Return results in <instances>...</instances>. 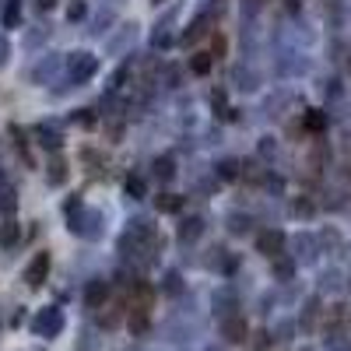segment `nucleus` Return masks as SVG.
Returning <instances> with one entry per match:
<instances>
[{"instance_id":"nucleus-27","label":"nucleus","mask_w":351,"mask_h":351,"mask_svg":"<svg viewBox=\"0 0 351 351\" xmlns=\"http://www.w3.org/2000/svg\"><path fill=\"white\" fill-rule=\"evenodd\" d=\"M53 8V0H39V11H49Z\"/></svg>"},{"instance_id":"nucleus-26","label":"nucleus","mask_w":351,"mask_h":351,"mask_svg":"<svg viewBox=\"0 0 351 351\" xmlns=\"http://www.w3.org/2000/svg\"><path fill=\"white\" fill-rule=\"evenodd\" d=\"M4 60H8V39L0 36V64H4Z\"/></svg>"},{"instance_id":"nucleus-7","label":"nucleus","mask_w":351,"mask_h":351,"mask_svg":"<svg viewBox=\"0 0 351 351\" xmlns=\"http://www.w3.org/2000/svg\"><path fill=\"white\" fill-rule=\"evenodd\" d=\"M106 299H109V285H106L102 278H95L92 285H88V291H84V306H88V309H102Z\"/></svg>"},{"instance_id":"nucleus-11","label":"nucleus","mask_w":351,"mask_h":351,"mask_svg":"<svg viewBox=\"0 0 351 351\" xmlns=\"http://www.w3.org/2000/svg\"><path fill=\"white\" fill-rule=\"evenodd\" d=\"M200 232H204V221H200V218H186V221L180 225V243H193V239H200Z\"/></svg>"},{"instance_id":"nucleus-25","label":"nucleus","mask_w":351,"mask_h":351,"mask_svg":"<svg viewBox=\"0 0 351 351\" xmlns=\"http://www.w3.org/2000/svg\"><path fill=\"white\" fill-rule=\"evenodd\" d=\"M67 18H74V21H77V18H84V4H81V0H77V4H74L71 11H67Z\"/></svg>"},{"instance_id":"nucleus-21","label":"nucleus","mask_w":351,"mask_h":351,"mask_svg":"<svg viewBox=\"0 0 351 351\" xmlns=\"http://www.w3.org/2000/svg\"><path fill=\"white\" fill-rule=\"evenodd\" d=\"M155 169H158V180H172V162L169 158H158Z\"/></svg>"},{"instance_id":"nucleus-1","label":"nucleus","mask_w":351,"mask_h":351,"mask_svg":"<svg viewBox=\"0 0 351 351\" xmlns=\"http://www.w3.org/2000/svg\"><path fill=\"white\" fill-rule=\"evenodd\" d=\"M64 330V313L56 309V306H46V309H39L36 316H32V334H39V337H56Z\"/></svg>"},{"instance_id":"nucleus-3","label":"nucleus","mask_w":351,"mask_h":351,"mask_svg":"<svg viewBox=\"0 0 351 351\" xmlns=\"http://www.w3.org/2000/svg\"><path fill=\"white\" fill-rule=\"evenodd\" d=\"M95 67H99V60L92 53H74L71 56V64H67V81L71 84H81V81H88L95 74Z\"/></svg>"},{"instance_id":"nucleus-16","label":"nucleus","mask_w":351,"mask_h":351,"mask_svg":"<svg viewBox=\"0 0 351 351\" xmlns=\"http://www.w3.org/2000/svg\"><path fill=\"white\" fill-rule=\"evenodd\" d=\"M49 183H64V158L49 162Z\"/></svg>"},{"instance_id":"nucleus-8","label":"nucleus","mask_w":351,"mask_h":351,"mask_svg":"<svg viewBox=\"0 0 351 351\" xmlns=\"http://www.w3.org/2000/svg\"><path fill=\"white\" fill-rule=\"evenodd\" d=\"M18 18H21V0H4V4H0V21L8 28H14Z\"/></svg>"},{"instance_id":"nucleus-2","label":"nucleus","mask_w":351,"mask_h":351,"mask_svg":"<svg viewBox=\"0 0 351 351\" xmlns=\"http://www.w3.org/2000/svg\"><path fill=\"white\" fill-rule=\"evenodd\" d=\"M71 228L77 232L81 239H99V236H102V215H95V211H77V215H71Z\"/></svg>"},{"instance_id":"nucleus-23","label":"nucleus","mask_w":351,"mask_h":351,"mask_svg":"<svg viewBox=\"0 0 351 351\" xmlns=\"http://www.w3.org/2000/svg\"><path fill=\"white\" fill-rule=\"evenodd\" d=\"M127 190L134 193V200H141V197H144V183L137 180V176H134V180H127Z\"/></svg>"},{"instance_id":"nucleus-6","label":"nucleus","mask_w":351,"mask_h":351,"mask_svg":"<svg viewBox=\"0 0 351 351\" xmlns=\"http://www.w3.org/2000/svg\"><path fill=\"white\" fill-rule=\"evenodd\" d=\"M256 246H260V253L263 256H271V260H278L281 253H285V236L278 228H271V232H260V239H256Z\"/></svg>"},{"instance_id":"nucleus-13","label":"nucleus","mask_w":351,"mask_h":351,"mask_svg":"<svg viewBox=\"0 0 351 351\" xmlns=\"http://www.w3.org/2000/svg\"><path fill=\"white\" fill-rule=\"evenodd\" d=\"M169 43H172V14H165V18H162L158 32H155V46H169Z\"/></svg>"},{"instance_id":"nucleus-17","label":"nucleus","mask_w":351,"mask_h":351,"mask_svg":"<svg viewBox=\"0 0 351 351\" xmlns=\"http://www.w3.org/2000/svg\"><path fill=\"white\" fill-rule=\"evenodd\" d=\"M0 211H14V190L0 186Z\"/></svg>"},{"instance_id":"nucleus-4","label":"nucleus","mask_w":351,"mask_h":351,"mask_svg":"<svg viewBox=\"0 0 351 351\" xmlns=\"http://www.w3.org/2000/svg\"><path fill=\"white\" fill-rule=\"evenodd\" d=\"M46 274H49V253L43 250V253H36L32 263L25 267V285H28V288H39V285L46 281Z\"/></svg>"},{"instance_id":"nucleus-9","label":"nucleus","mask_w":351,"mask_h":351,"mask_svg":"<svg viewBox=\"0 0 351 351\" xmlns=\"http://www.w3.org/2000/svg\"><path fill=\"white\" fill-rule=\"evenodd\" d=\"M215 60H218V53L204 49V53H197L193 60H190V71H193V74H208V71L215 67Z\"/></svg>"},{"instance_id":"nucleus-18","label":"nucleus","mask_w":351,"mask_h":351,"mask_svg":"<svg viewBox=\"0 0 351 351\" xmlns=\"http://www.w3.org/2000/svg\"><path fill=\"white\" fill-rule=\"evenodd\" d=\"M64 211H67V218H71V215H77V211H84V208H81V197H77V193H71V197L64 200Z\"/></svg>"},{"instance_id":"nucleus-20","label":"nucleus","mask_w":351,"mask_h":351,"mask_svg":"<svg viewBox=\"0 0 351 351\" xmlns=\"http://www.w3.org/2000/svg\"><path fill=\"white\" fill-rule=\"evenodd\" d=\"M53 67H56V60H53V56H49L46 64H39V67H36V77H39V81H46V77L53 74Z\"/></svg>"},{"instance_id":"nucleus-10","label":"nucleus","mask_w":351,"mask_h":351,"mask_svg":"<svg viewBox=\"0 0 351 351\" xmlns=\"http://www.w3.org/2000/svg\"><path fill=\"white\" fill-rule=\"evenodd\" d=\"M36 137H39V144H46L49 152H56V148H60V141H64V134L56 130V127H49V123H46V127H39V130H36Z\"/></svg>"},{"instance_id":"nucleus-15","label":"nucleus","mask_w":351,"mask_h":351,"mask_svg":"<svg viewBox=\"0 0 351 351\" xmlns=\"http://www.w3.org/2000/svg\"><path fill=\"white\" fill-rule=\"evenodd\" d=\"M183 208V197H158V211H180Z\"/></svg>"},{"instance_id":"nucleus-22","label":"nucleus","mask_w":351,"mask_h":351,"mask_svg":"<svg viewBox=\"0 0 351 351\" xmlns=\"http://www.w3.org/2000/svg\"><path fill=\"white\" fill-rule=\"evenodd\" d=\"M274 271H278V278H288L291 271H295V263H291V260H281V256H278V267H274Z\"/></svg>"},{"instance_id":"nucleus-12","label":"nucleus","mask_w":351,"mask_h":351,"mask_svg":"<svg viewBox=\"0 0 351 351\" xmlns=\"http://www.w3.org/2000/svg\"><path fill=\"white\" fill-rule=\"evenodd\" d=\"M208 25H211V18H208V14H204V18H197V21L190 25V32H183V46H190L193 39H200L204 32H208Z\"/></svg>"},{"instance_id":"nucleus-24","label":"nucleus","mask_w":351,"mask_h":351,"mask_svg":"<svg viewBox=\"0 0 351 351\" xmlns=\"http://www.w3.org/2000/svg\"><path fill=\"white\" fill-rule=\"evenodd\" d=\"M228 221H232V225H228L232 232H239V236H243V232H246V218H243V215H232Z\"/></svg>"},{"instance_id":"nucleus-5","label":"nucleus","mask_w":351,"mask_h":351,"mask_svg":"<svg viewBox=\"0 0 351 351\" xmlns=\"http://www.w3.org/2000/svg\"><path fill=\"white\" fill-rule=\"evenodd\" d=\"M221 337H225L228 344H243V341H246V319H243L239 313L225 316V319H221Z\"/></svg>"},{"instance_id":"nucleus-19","label":"nucleus","mask_w":351,"mask_h":351,"mask_svg":"<svg viewBox=\"0 0 351 351\" xmlns=\"http://www.w3.org/2000/svg\"><path fill=\"white\" fill-rule=\"evenodd\" d=\"M306 127H309V130H324V127H327V116H319V112H309Z\"/></svg>"},{"instance_id":"nucleus-14","label":"nucleus","mask_w":351,"mask_h":351,"mask_svg":"<svg viewBox=\"0 0 351 351\" xmlns=\"http://www.w3.org/2000/svg\"><path fill=\"white\" fill-rule=\"evenodd\" d=\"M18 243V225L14 221H4V225H0V246H14Z\"/></svg>"}]
</instances>
